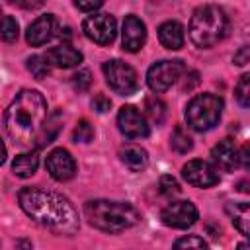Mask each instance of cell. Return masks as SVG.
Masks as SVG:
<instances>
[{
    "instance_id": "6da1fadb",
    "label": "cell",
    "mask_w": 250,
    "mask_h": 250,
    "mask_svg": "<svg viewBox=\"0 0 250 250\" xmlns=\"http://www.w3.org/2000/svg\"><path fill=\"white\" fill-rule=\"evenodd\" d=\"M18 201L27 217L57 234H74L80 227L74 205L59 191L37 186L23 188L18 195Z\"/></svg>"
},
{
    "instance_id": "7a4b0ae2",
    "label": "cell",
    "mask_w": 250,
    "mask_h": 250,
    "mask_svg": "<svg viewBox=\"0 0 250 250\" xmlns=\"http://www.w3.org/2000/svg\"><path fill=\"white\" fill-rule=\"evenodd\" d=\"M47 102L37 90H21L4 113V125L10 139L20 146H31L45 125Z\"/></svg>"
},
{
    "instance_id": "3957f363",
    "label": "cell",
    "mask_w": 250,
    "mask_h": 250,
    "mask_svg": "<svg viewBox=\"0 0 250 250\" xmlns=\"http://www.w3.org/2000/svg\"><path fill=\"white\" fill-rule=\"evenodd\" d=\"M84 215L88 223L104 232H123L137 225L139 211L123 201H109V199H94L84 205Z\"/></svg>"
},
{
    "instance_id": "277c9868",
    "label": "cell",
    "mask_w": 250,
    "mask_h": 250,
    "mask_svg": "<svg viewBox=\"0 0 250 250\" xmlns=\"http://www.w3.org/2000/svg\"><path fill=\"white\" fill-rule=\"evenodd\" d=\"M229 29V20L219 6H199L189 20V39L199 47L207 49L217 45Z\"/></svg>"
},
{
    "instance_id": "5b68a950",
    "label": "cell",
    "mask_w": 250,
    "mask_h": 250,
    "mask_svg": "<svg viewBox=\"0 0 250 250\" xmlns=\"http://www.w3.org/2000/svg\"><path fill=\"white\" fill-rule=\"evenodd\" d=\"M223 111V100L215 94H199L191 98V102L186 107V121L193 131H209L213 129Z\"/></svg>"
},
{
    "instance_id": "8992f818",
    "label": "cell",
    "mask_w": 250,
    "mask_h": 250,
    "mask_svg": "<svg viewBox=\"0 0 250 250\" xmlns=\"http://www.w3.org/2000/svg\"><path fill=\"white\" fill-rule=\"evenodd\" d=\"M104 74H105V82L109 84V88L117 92L119 96H131L139 88L135 68L119 59L104 62Z\"/></svg>"
},
{
    "instance_id": "52a82bcc",
    "label": "cell",
    "mask_w": 250,
    "mask_h": 250,
    "mask_svg": "<svg viewBox=\"0 0 250 250\" xmlns=\"http://www.w3.org/2000/svg\"><path fill=\"white\" fill-rule=\"evenodd\" d=\"M186 72V64L180 59H164L154 62L146 72V84L152 92L160 94L166 92L174 82L180 80V76Z\"/></svg>"
},
{
    "instance_id": "ba28073f",
    "label": "cell",
    "mask_w": 250,
    "mask_h": 250,
    "mask_svg": "<svg viewBox=\"0 0 250 250\" xmlns=\"http://www.w3.org/2000/svg\"><path fill=\"white\" fill-rule=\"evenodd\" d=\"M82 29L88 39H92L98 45H109L115 39L117 23L115 18L109 14H92L84 20Z\"/></svg>"
},
{
    "instance_id": "9c48e42d",
    "label": "cell",
    "mask_w": 250,
    "mask_h": 250,
    "mask_svg": "<svg viewBox=\"0 0 250 250\" xmlns=\"http://www.w3.org/2000/svg\"><path fill=\"white\" fill-rule=\"evenodd\" d=\"M160 219H162V223L166 227L188 229L197 221V209H195V205L191 201H186V199L172 201L162 209Z\"/></svg>"
},
{
    "instance_id": "30bf717a",
    "label": "cell",
    "mask_w": 250,
    "mask_h": 250,
    "mask_svg": "<svg viewBox=\"0 0 250 250\" xmlns=\"http://www.w3.org/2000/svg\"><path fill=\"white\" fill-rule=\"evenodd\" d=\"M117 125H119V131L127 139H143L150 131L145 115L135 105H123L119 109V113H117Z\"/></svg>"
},
{
    "instance_id": "8fae6325",
    "label": "cell",
    "mask_w": 250,
    "mask_h": 250,
    "mask_svg": "<svg viewBox=\"0 0 250 250\" xmlns=\"http://www.w3.org/2000/svg\"><path fill=\"white\" fill-rule=\"evenodd\" d=\"M182 176L188 184L195 188H211L219 182V172L213 164L205 160H189L182 168Z\"/></svg>"
},
{
    "instance_id": "7c38bea8",
    "label": "cell",
    "mask_w": 250,
    "mask_h": 250,
    "mask_svg": "<svg viewBox=\"0 0 250 250\" xmlns=\"http://www.w3.org/2000/svg\"><path fill=\"white\" fill-rule=\"evenodd\" d=\"M47 172L57 182H66L76 174V162L66 148H55L47 154Z\"/></svg>"
},
{
    "instance_id": "4fadbf2b",
    "label": "cell",
    "mask_w": 250,
    "mask_h": 250,
    "mask_svg": "<svg viewBox=\"0 0 250 250\" xmlns=\"http://www.w3.org/2000/svg\"><path fill=\"white\" fill-rule=\"evenodd\" d=\"M55 33H57V20L53 14H45L29 23V27L25 31V39L31 47H39V45L47 43Z\"/></svg>"
},
{
    "instance_id": "5bb4252c",
    "label": "cell",
    "mask_w": 250,
    "mask_h": 250,
    "mask_svg": "<svg viewBox=\"0 0 250 250\" xmlns=\"http://www.w3.org/2000/svg\"><path fill=\"white\" fill-rule=\"evenodd\" d=\"M121 37H123V49L129 53H137L139 49H143L146 41V27L137 16H127L123 21Z\"/></svg>"
},
{
    "instance_id": "9a60e30c",
    "label": "cell",
    "mask_w": 250,
    "mask_h": 250,
    "mask_svg": "<svg viewBox=\"0 0 250 250\" xmlns=\"http://www.w3.org/2000/svg\"><path fill=\"white\" fill-rule=\"evenodd\" d=\"M211 156L215 160V164L223 170H234L238 166V146L234 145L232 139H223L219 141L213 150H211Z\"/></svg>"
},
{
    "instance_id": "2e32d148",
    "label": "cell",
    "mask_w": 250,
    "mask_h": 250,
    "mask_svg": "<svg viewBox=\"0 0 250 250\" xmlns=\"http://www.w3.org/2000/svg\"><path fill=\"white\" fill-rule=\"evenodd\" d=\"M45 57H47L49 64H55L59 68H72V66H76V64L82 62V53L78 49L70 47L68 43H62V45L53 47Z\"/></svg>"
},
{
    "instance_id": "e0dca14e",
    "label": "cell",
    "mask_w": 250,
    "mask_h": 250,
    "mask_svg": "<svg viewBox=\"0 0 250 250\" xmlns=\"http://www.w3.org/2000/svg\"><path fill=\"white\" fill-rule=\"evenodd\" d=\"M158 41L162 43V47L170 49V51H178L184 45V27L180 21H164L158 27Z\"/></svg>"
},
{
    "instance_id": "ac0fdd59",
    "label": "cell",
    "mask_w": 250,
    "mask_h": 250,
    "mask_svg": "<svg viewBox=\"0 0 250 250\" xmlns=\"http://www.w3.org/2000/svg\"><path fill=\"white\" fill-rule=\"evenodd\" d=\"M119 158H121V162L131 172H141L148 164V154L139 145H125V146H121L119 148Z\"/></svg>"
},
{
    "instance_id": "d6986e66",
    "label": "cell",
    "mask_w": 250,
    "mask_h": 250,
    "mask_svg": "<svg viewBox=\"0 0 250 250\" xmlns=\"http://www.w3.org/2000/svg\"><path fill=\"white\" fill-rule=\"evenodd\" d=\"M227 213L229 217L232 219V225L240 230V234L248 236V223H250V209H248V203L246 201H240V203H229L227 205Z\"/></svg>"
},
{
    "instance_id": "ffe728a7",
    "label": "cell",
    "mask_w": 250,
    "mask_h": 250,
    "mask_svg": "<svg viewBox=\"0 0 250 250\" xmlns=\"http://www.w3.org/2000/svg\"><path fill=\"white\" fill-rule=\"evenodd\" d=\"M37 166H39V158H37L35 152H21V154H18V156L14 158V162H12V170H14V174L20 176V178H29V176H33L35 170H37Z\"/></svg>"
},
{
    "instance_id": "44dd1931",
    "label": "cell",
    "mask_w": 250,
    "mask_h": 250,
    "mask_svg": "<svg viewBox=\"0 0 250 250\" xmlns=\"http://www.w3.org/2000/svg\"><path fill=\"white\" fill-rule=\"evenodd\" d=\"M170 145H172V148H174L176 152L186 154V152H189V150H191L193 141H191L189 133H188V131H186L182 125H178V127L174 129L172 137H170Z\"/></svg>"
},
{
    "instance_id": "7402d4cb",
    "label": "cell",
    "mask_w": 250,
    "mask_h": 250,
    "mask_svg": "<svg viewBox=\"0 0 250 250\" xmlns=\"http://www.w3.org/2000/svg\"><path fill=\"white\" fill-rule=\"evenodd\" d=\"M27 70H29L37 80H41V78H45V76L51 72V64H49L47 57H43V55H33V57L27 59Z\"/></svg>"
},
{
    "instance_id": "603a6c76",
    "label": "cell",
    "mask_w": 250,
    "mask_h": 250,
    "mask_svg": "<svg viewBox=\"0 0 250 250\" xmlns=\"http://www.w3.org/2000/svg\"><path fill=\"white\" fill-rule=\"evenodd\" d=\"M145 113L152 123H162L166 115V105L158 98H146L145 100Z\"/></svg>"
},
{
    "instance_id": "cb8c5ba5",
    "label": "cell",
    "mask_w": 250,
    "mask_h": 250,
    "mask_svg": "<svg viewBox=\"0 0 250 250\" xmlns=\"http://www.w3.org/2000/svg\"><path fill=\"white\" fill-rule=\"evenodd\" d=\"M18 33H20V25H18L16 18H12V16L0 18V39L2 41L12 43L18 39Z\"/></svg>"
},
{
    "instance_id": "d4e9b609",
    "label": "cell",
    "mask_w": 250,
    "mask_h": 250,
    "mask_svg": "<svg viewBox=\"0 0 250 250\" xmlns=\"http://www.w3.org/2000/svg\"><path fill=\"white\" fill-rule=\"evenodd\" d=\"M172 250H209V246H207V242L201 236L188 234V236L178 238L174 242V248Z\"/></svg>"
},
{
    "instance_id": "484cf974",
    "label": "cell",
    "mask_w": 250,
    "mask_h": 250,
    "mask_svg": "<svg viewBox=\"0 0 250 250\" xmlns=\"http://www.w3.org/2000/svg\"><path fill=\"white\" fill-rule=\"evenodd\" d=\"M236 100L242 107L250 105V74H242L236 84Z\"/></svg>"
},
{
    "instance_id": "4316f807",
    "label": "cell",
    "mask_w": 250,
    "mask_h": 250,
    "mask_svg": "<svg viewBox=\"0 0 250 250\" xmlns=\"http://www.w3.org/2000/svg\"><path fill=\"white\" fill-rule=\"evenodd\" d=\"M72 137H74V141H76V143H78V141H80V143H90V141L94 139V127L90 125V121L82 119V121H78V123H76Z\"/></svg>"
},
{
    "instance_id": "83f0119b",
    "label": "cell",
    "mask_w": 250,
    "mask_h": 250,
    "mask_svg": "<svg viewBox=\"0 0 250 250\" xmlns=\"http://www.w3.org/2000/svg\"><path fill=\"white\" fill-rule=\"evenodd\" d=\"M158 189H160V193L162 195H176L178 191H180V184L176 182V178L174 176H162L160 178V182H158Z\"/></svg>"
},
{
    "instance_id": "f1b7e54d",
    "label": "cell",
    "mask_w": 250,
    "mask_h": 250,
    "mask_svg": "<svg viewBox=\"0 0 250 250\" xmlns=\"http://www.w3.org/2000/svg\"><path fill=\"white\" fill-rule=\"evenodd\" d=\"M90 82H92L90 70H78V72L72 76V86H74V90H78V92L88 90V88H90Z\"/></svg>"
},
{
    "instance_id": "f546056e",
    "label": "cell",
    "mask_w": 250,
    "mask_h": 250,
    "mask_svg": "<svg viewBox=\"0 0 250 250\" xmlns=\"http://www.w3.org/2000/svg\"><path fill=\"white\" fill-rule=\"evenodd\" d=\"M92 107H94L98 113H104V111H107V109L111 107V102H109L107 96H104V94H96L94 100H92Z\"/></svg>"
},
{
    "instance_id": "4dcf8cb0",
    "label": "cell",
    "mask_w": 250,
    "mask_h": 250,
    "mask_svg": "<svg viewBox=\"0 0 250 250\" xmlns=\"http://www.w3.org/2000/svg\"><path fill=\"white\" fill-rule=\"evenodd\" d=\"M238 166H242V168H248V166H250L248 145H242V148H238Z\"/></svg>"
},
{
    "instance_id": "1f68e13d",
    "label": "cell",
    "mask_w": 250,
    "mask_h": 250,
    "mask_svg": "<svg viewBox=\"0 0 250 250\" xmlns=\"http://www.w3.org/2000/svg\"><path fill=\"white\" fill-rule=\"evenodd\" d=\"M74 6L78 8V10H84V12H94V10H98V8H102V2L100 0H96V2H74Z\"/></svg>"
},
{
    "instance_id": "d6a6232c",
    "label": "cell",
    "mask_w": 250,
    "mask_h": 250,
    "mask_svg": "<svg viewBox=\"0 0 250 250\" xmlns=\"http://www.w3.org/2000/svg\"><path fill=\"white\" fill-rule=\"evenodd\" d=\"M248 57H250V49H248V47H242V49L234 55V62H236V64H246V62H248Z\"/></svg>"
},
{
    "instance_id": "836d02e7",
    "label": "cell",
    "mask_w": 250,
    "mask_h": 250,
    "mask_svg": "<svg viewBox=\"0 0 250 250\" xmlns=\"http://www.w3.org/2000/svg\"><path fill=\"white\" fill-rule=\"evenodd\" d=\"M6 160V146H4V143H2V139H0V164Z\"/></svg>"
},
{
    "instance_id": "e575fe53",
    "label": "cell",
    "mask_w": 250,
    "mask_h": 250,
    "mask_svg": "<svg viewBox=\"0 0 250 250\" xmlns=\"http://www.w3.org/2000/svg\"><path fill=\"white\" fill-rule=\"evenodd\" d=\"M238 250H248V244H246V242H240V244H238Z\"/></svg>"
},
{
    "instance_id": "d590c367",
    "label": "cell",
    "mask_w": 250,
    "mask_h": 250,
    "mask_svg": "<svg viewBox=\"0 0 250 250\" xmlns=\"http://www.w3.org/2000/svg\"><path fill=\"white\" fill-rule=\"evenodd\" d=\"M0 14H2V12H0Z\"/></svg>"
}]
</instances>
